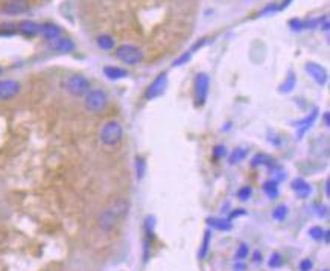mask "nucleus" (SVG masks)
<instances>
[{
	"instance_id": "obj_8",
	"label": "nucleus",
	"mask_w": 330,
	"mask_h": 271,
	"mask_svg": "<svg viewBox=\"0 0 330 271\" xmlns=\"http://www.w3.org/2000/svg\"><path fill=\"white\" fill-rule=\"evenodd\" d=\"M119 222V218L114 215V212L110 209V207H107L105 211L101 212L99 218H98V226L102 232H111L116 229Z\"/></svg>"
},
{
	"instance_id": "obj_29",
	"label": "nucleus",
	"mask_w": 330,
	"mask_h": 271,
	"mask_svg": "<svg viewBox=\"0 0 330 271\" xmlns=\"http://www.w3.org/2000/svg\"><path fill=\"white\" fill-rule=\"evenodd\" d=\"M271 163V158L265 154H259L253 158V166H259V165H270Z\"/></svg>"
},
{
	"instance_id": "obj_18",
	"label": "nucleus",
	"mask_w": 330,
	"mask_h": 271,
	"mask_svg": "<svg viewBox=\"0 0 330 271\" xmlns=\"http://www.w3.org/2000/svg\"><path fill=\"white\" fill-rule=\"evenodd\" d=\"M317 116H318V110L315 108V110H313L312 113H310V116H307V118H304L303 120H300V122H297V123H295V125L300 126V134H303V133L309 128V126L313 123V120L317 119Z\"/></svg>"
},
{
	"instance_id": "obj_33",
	"label": "nucleus",
	"mask_w": 330,
	"mask_h": 271,
	"mask_svg": "<svg viewBox=\"0 0 330 271\" xmlns=\"http://www.w3.org/2000/svg\"><path fill=\"white\" fill-rule=\"evenodd\" d=\"M313 267V262L310 259H303L300 262V271H310Z\"/></svg>"
},
{
	"instance_id": "obj_13",
	"label": "nucleus",
	"mask_w": 330,
	"mask_h": 271,
	"mask_svg": "<svg viewBox=\"0 0 330 271\" xmlns=\"http://www.w3.org/2000/svg\"><path fill=\"white\" fill-rule=\"evenodd\" d=\"M40 34L47 41H51V40H55V38L61 37V28L54 25V23H44V25L40 26Z\"/></svg>"
},
{
	"instance_id": "obj_39",
	"label": "nucleus",
	"mask_w": 330,
	"mask_h": 271,
	"mask_svg": "<svg viewBox=\"0 0 330 271\" xmlns=\"http://www.w3.org/2000/svg\"><path fill=\"white\" fill-rule=\"evenodd\" d=\"M323 119H324V125L326 126H330V116H329V113H324Z\"/></svg>"
},
{
	"instance_id": "obj_9",
	"label": "nucleus",
	"mask_w": 330,
	"mask_h": 271,
	"mask_svg": "<svg viewBox=\"0 0 330 271\" xmlns=\"http://www.w3.org/2000/svg\"><path fill=\"white\" fill-rule=\"evenodd\" d=\"M306 72L310 75V78L320 86H324L327 83V72L324 67H321L317 62H307L306 64Z\"/></svg>"
},
{
	"instance_id": "obj_10",
	"label": "nucleus",
	"mask_w": 330,
	"mask_h": 271,
	"mask_svg": "<svg viewBox=\"0 0 330 271\" xmlns=\"http://www.w3.org/2000/svg\"><path fill=\"white\" fill-rule=\"evenodd\" d=\"M20 91V84L12 79L0 81V99H11Z\"/></svg>"
},
{
	"instance_id": "obj_21",
	"label": "nucleus",
	"mask_w": 330,
	"mask_h": 271,
	"mask_svg": "<svg viewBox=\"0 0 330 271\" xmlns=\"http://www.w3.org/2000/svg\"><path fill=\"white\" fill-rule=\"evenodd\" d=\"M263 190H265V194L268 195L270 198H277V195H278V184H277V181H266L263 184Z\"/></svg>"
},
{
	"instance_id": "obj_11",
	"label": "nucleus",
	"mask_w": 330,
	"mask_h": 271,
	"mask_svg": "<svg viewBox=\"0 0 330 271\" xmlns=\"http://www.w3.org/2000/svg\"><path fill=\"white\" fill-rule=\"evenodd\" d=\"M49 44L54 47L55 51L64 52V54H69V52H72L75 49V43L70 38H66V37H58L55 40H51Z\"/></svg>"
},
{
	"instance_id": "obj_19",
	"label": "nucleus",
	"mask_w": 330,
	"mask_h": 271,
	"mask_svg": "<svg viewBox=\"0 0 330 271\" xmlns=\"http://www.w3.org/2000/svg\"><path fill=\"white\" fill-rule=\"evenodd\" d=\"M210 239H212V233L210 230L204 232V239H202V245L199 248V259H204L209 253V245H210Z\"/></svg>"
},
{
	"instance_id": "obj_14",
	"label": "nucleus",
	"mask_w": 330,
	"mask_h": 271,
	"mask_svg": "<svg viewBox=\"0 0 330 271\" xmlns=\"http://www.w3.org/2000/svg\"><path fill=\"white\" fill-rule=\"evenodd\" d=\"M19 30L25 35V37H34L40 32V26L35 22L30 20H25L19 25Z\"/></svg>"
},
{
	"instance_id": "obj_30",
	"label": "nucleus",
	"mask_w": 330,
	"mask_h": 271,
	"mask_svg": "<svg viewBox=\"0 0 330 271\" xmlns=\"http://www.w3.org/2000/svg\"><path fill=\"white\" fill-rule=\"evenodd\" d=\"M213 158L215 160H219V158H224V155L227 154V150H225V147L224 145H216L215 148H213Z\"/></svg>"
},
{
	"instance_id": "obj_1",
	"label": "nucleus",
	"mask_w": 330,
	"mask_h": 271,
	"mask_svg": "<svg viewBox=\"0 0 330 271\" xmlns=\"http://www.w3.org/2000/svg\"><path fill=\"white\" fill-rule=\"evenodd\" d=\"M99 139L104 145L114 147L123 139V128L117 120H108L99 131Z\"/></svg>"
},
{
	"instance_id": "obj_25",
	"label": "nucleus",
	"mask_w": 330,
	"mask_h": 271,
	"mask_svg": "<svg viewBox=\"0 0 330 271\" xmlns=\"http://www.w3.org/2000/svg\"><path fill=\"white\" fill-rule=\"evenodd\" d=\"M286 215H288V207L286 206H278L273 212V218L277 219V221H283L286 218Z\"/></svg>"
},
{
	"instance_id": "obj_38",
	"label": "nucleus",
	"mask_w": 330,
	"mask_h": 271,
	"mask_svg": "<svg viewBox=\"0 0 330 271\" xmlns=\"http://www.w3.org/2000/svg\"><path fill=\"white\" fill-rule=\"evenodd\" d=\"M291 3V0H283V3L281 5H278V11H283L285 8H288V5Z\"/></svg>"
},
{
	"instance_id": "obj_41",
	"label": "nucleus",
	"mask_w": 330,
	"mask_h": 271,
	"mask_svg": "<svg viewBox=\"0 0 330 271\" xmlns=\"http://www.w3.org/2000/svg\"><path fill=\"white\" fill-rule=\"evenodd\" d=\"M323 238H324V241H326V244H329V238H330V232H324Z\"/></svg>"
},
{
	"instance_id": "obj_26",
	"label": "nucleus",
	"mask_w": 330,
	"mask_h": 271,
	"mask_svg": "<svg viewBox=\"0 0 330 271\" xmlns=\"http://www.w3.org/2000/svg\"><path fill=\"white\" fill-rule=\"evenodd\" d=\"M251 195H253V189H251L249 186H244L238 190V197L241 201H247L251 198Z\"/></svg>"
},
{
	"instance_id": "obj_40",
	"label": "nucleus",
	"mask_w": 330,
	"mask_h": 271,
	"mask_svg": "<svg viewBox=\"0 0 330 271\" xmlns=\"http://www.w3.org/2000/svg\"><path fill=\"white\" fill-rule=\"evenodd\" d=\"M204 43H206V40H204V38H202L201 41H198V43H196V44H195V46L192 47V52H193V51H196V49H198V47H201V46H202Z\"/></svg>"
},
{
	"instance_id": "obj_24",
	"label": "nucleus",
	"mask_w": 330,
	"mask_h": 271,
	"mask_svg": "<svg viewBox=\"0 0 330 271\" xmlns=\"http://www.w3.org/2000/svg\"><path fill=\"white\" fill-rule=\"evenodd\" d=\"M136 171H137V179L141 180L145 177V172H146V160L143 157H137L136 158Z\"/></svg>"
},
{
	"instance_id": "obj_16",
	"label": "nucleus",
	"mask_w": 330,
	"mask_h": 271,
	"mask_svg": "<svg viewBox=\"0 0 330 271\" xmlns=\"http://www.w3.org/2000/svg\"><path fill=\"white\" fill-rule=\"evenodd\" d=\"M207 224L215 229V230H221V232H228L233 229L231 226V221L228 219H222V218H209L207 219Z\"/></svg>"
},
{
	"instance_id": "obj_37",
	"label": "nucleus",
	"mask_w": 330,
	"mask_h": 271,
	"mask_svg": "<svg viewBox=\"0 0 330 271\" xmlns=\"http://www.w3.org/2000/svg\"><path fill=\"white\" fill-rule=\"evenodd\" d=\"M253 261H254V262H262V253H260V251H254Z\"/></svg>"
},
{
	"instance_id": "obj_43",
	"label": "nucleus",
	"mask_w": 330,
	"mask_h": 271,
	"mask_svg": "<svg viewBox=\"0 0 330 271\" xmlns=\"http://www.w3.org/2000/svg\"><path fill=\"white\" fill-rule=\"evenodd\" d=\"M0 75H2V67H0Z\"/></svg>"
},
{
	"instance_id": "obj_6",
	"label": "nucleus",
	"mask_w": 330,
	"mask_h": 271,
	"mask_svg": "<svg viewBox=\"0 0 330 271\" xmlns=\"http://www.w3.org/2000/svg\"><path fill=\"white\" fill-rule=\"evenodd\" d=\"M166 84H167V76H166V73H160L159 76H157L154 81L149 84V87L146 89V91H145V98L146 99H155V98H159L160 94H163V91H165V89H166Z\"/></svg>"
},
{
	"instance_id": "obj_4",
	"label": "nucleus",
	"mask_w": 330,
	"mask_h": 271,
	"mask_svg": "<svg viewBox=\"0 0 330 271\" xmlns=\"http://www.w3.org/2000/svg\"><path fill=\"white\" fill-rule=\"evenodd\" d=\"M66 89L73 96H85L90 91V81L82 75H72L67 78Z\"/></svg>"
},
{
	"instance_id": "obj_17",
	"label": "nucleus",
	"mask_w": 330,
	"mask_h": 271,
	"mask_svg": "<svg viewBox=\"0 0 330 271\" xmlns=\"http://www.w3.org/2000/svg\"><path fill=\"white\" fill-rule=\"evenodd\" d=\"M104 73L107 78L110 79H120V78H125L128 75V72L125 69H120V67H113V66H108L104 69Z\"/></svg>"
},
{
	"instance_id": "obj_28",
	"label": "nucleus",
	"mask_w": 330,
	"mask_h": 271,
	"mask_svg": "<svg viewBox=\"0 0 330 271\" xmlns=\"http://www.w3.org/2000/svg\"><path fill=\"white\" fill-rule=\"evenodd\" d=\"M248 253H249V248H248V245L242 242V244L239 245L238 251H236V259H239V261H244L245 258H248Z\"/></svg>"
},
{
	"instance_id": "obj_34",
	"label": "nucleus",
	"mask_w": 330,
	"mask_h": 271,
	"mask_svg": "<svg viewBox=\"0 0 330 271\" xmlns=\"http://www.w3.org/2000/svg\"><path fill=\"white\" fill-rule=\"evenodd\" d=\"M275 11H278V6L275 5V3H271V5H268V6H265L259 14L260 15H266V14H270V12H275Z\"/></svg>"
},
{
	"instance_id": "obj_12",
	"label": "nucleus",
	"mask_w": 330,
	"mask_h": 271,
	"mask_svg": "<svg viewBox=\"0 0 330 271\" xmlns=\"http://www.w3.org/2000/svg\"><path fill=\"white\" fill-rule=\"evenodd\" d=\"M130 207H131V204H130V201H128L127 198H117L111 206H110V209H111V211L114 212V215H116L119 219H122L125 215H128Z\"/></svg>"
},
{
	"instance_id": "obj_15",
	"label": "nucleus",
	"mask_w": 330,
	"mask_h": 271,
	"mask_svg": "<svg viewBox=\"0 0 330 271\" xmlns=\"http://www.w3.org/2000/svg\"><path fill=\"white\" fill-rule=\"evenodd\" d=\"M292 190L300 197V198H306L310 194V186L303 180V179H295L292 181Z\"/></svg>"
},
{
	"instance_id": "obj_27",
	"label": "nucleus",
	"mask_w": 330,
	"mask_h": 271,
	"mask_svg": "<svg viewBox=\"0 0 330 271\" xmlns=\"http://www.w3.org/2000/svg\"><path fill=\"white\" fill-rule=\"evenodd\" d=\"M270 267L271 268H280L283 265V258L280 253H273L271 254V259H270Z\"/></svg>"
},
{
	"instance_id": "obj_5",
	"label": "nucleus",
	"mask_w": 330,
	"mask_h": 271,
	"mask_svg": "<svg viewBox=\"0 0 330 271\" xmlns=\"http://www.w3.org/2000/svg\"><path fill=\"white\" fill-rule=\"evenodd\" d=\"M210 89V78L206 73H198L195 78V99L196 105L201 107L206 104Z\"/></svg>"
},
{
	"instance_id": "obj_44",
	"label": "nucleus",
	"mask_w": 330,
	"mask_h": 271,
	"mask_svg": "<svg viewBox=\"0 0 330 271\" xmlns=\"http://www.w3.org/2000/svg\"><path fill=\"white\" fill-rule=\"evenodd\" d=\"M323 271H329V270H323Z\"/></svg>"
},
{
	"instance_id": "obj_22",
	"label": "nucleus",
	"mask_w": 330,
	"mask_h": 271,
	"mask_svg": "<svg viewBox=\"0 0 330 271\" xmlns=\"http://www.w3.org/2000/svg\"><path fill=\"white\" fill-rule=\"evenodd\" d=\"M248 151L244 148H236L231 154H230V163H239L242 160H245Z\"/></svg>"
},
{
	"instance_id": "obj_2",
	"label": "nucleus",
	"mask_w": 330,
	"mask_h": 271,
	"mask_svg": "<svg viewBox=\"0 0 330 271\" xmlns=\"http://www.w3.org/2000/svg\"><path fill=\"white\" fill-rule=\"evenodd\" d=\"M116 57H117L122 62H125V64L136 66V64H138V62H141V60H143V52H141L137 46H133V44H123V46L117 47Z\"/></svg>"
},
{
	"instance_id": "obj_20",
	"label": "nucleus",
	"mask_w": 330,
	"mask_h": 271,
	"mask_svg": "<svg viewBox=\"0 0 330 271\" xmlns=\"http://www.w3.org/2000/svg\"><path fill=\"white\" fill-rule=\"evenodd\" d=\"M98 46L102 51H111L114 47V40L110 35H99L98 37Z\"/></svg>"
},
{
	"instance_id": "obj_23",
	"label": "nucleus",
	"mask_w": 330,
	"mask_h": 271,
	"mask_svg": "<svg viewBox=\"0 0 330 271\" xmlns=\"http://www.w3.org/2000/svg\"><path fill=\"white\" fill-rule=\"evenodd\" d=\"M295 84H297V79H295V75L291 72L289 75H288V78L285 79V83L281 84V89H280V91H283V93H289V91H292V89L295 87Z\"/></svg>"
},
{
	"instance_id": "obj_7",
	"label": "nucleus",
	"mask_w": 330,
	"mask_h": 271,
	"mask_svg": "<svg viewBox=\"0 0 330 271\" xmlns=\"http://www.w3.org/2000/svg\"><path fill=\"white\" fill-rule=\"evenodd\" d=\"M0 11L6 15H20L29 11V2L28 0H6L0 6Z\"/></svg>"
},
{
	"instance_id": "obj_35",
	"label": "nucleus",
	"mask_w": 330,
	"mask_h": 271,
	"mask_svg": "<svg viewBox=\"0 0 330 271\" xmlns=\"http://www.w3.org/2000/svg\"><path fill=\"white\" fill-rule=\"evenodd\" d=\"M289 25H291L292 29H297V30L303 28V22H302V20H291Z\"/></svg>"
},
{
	"instance_id": "obj_36",
	"label": "nucleus",
	"mask_w": 330,
	"mask_h": 271,
	"mask_svg": "<svg viewBox=\"0 0 330 271\" xmlns=\"http://www.w3.org/2000/svg\"><path fill=\"white\" fill-rule=\"evenodd\" d=\"M241 215H245V211H234V212H231L230 218H238Z\"/></svg>"
},
{
	"instance_id": "obj_32",
	"label": "nucleus",
	"mask_w": 330,
	"mask_h": 271,
	"mask_svg": "<svg viewBox=\"0 0 330 271\" xmlns=\"http://www.w3.org/2000/svg\"><path fill=\"white\" fill-rule=\"evenodd\" d=\"M189 60H191V52H189V54L186 52V54H183L180 58H177V60L174 61V64H172V66H174V67L183 66V64H186V62H187Z\"/></svg>"
},
{
	"instance_id": "obj_3",
	"label": "nucleus",
	"mask_w": 330,
	"mask_h": 271,
	"mask_svg": "<svg viewBox=\"0 0 330 271\" xmlns=\"http://www.w3.org/2000/svg\"><path fill=\"white\" fill-rule=\"evenodd\" d=\"M107 104H108V96L101 89L90 90L85 94V107H87V110L91 111V113H99V111L105 110Z\"/></svg>"
},
{
	"instance_id": "obj_31",
	"label": "nucleus",
	"mask_w": 330,
	"mask_h": 271,
	"mask_svg": "<svg viewBox=\"0 0 330 271\" xmlns=\"http://www.w3.org/2000/svg\"><path fill=\"white\" fill-rule=\"evenodd\" d=\"M323 235H324V230L321 227H312L309 230V236L312 239H315V241H321L323 239Z\"/></svg>"
},
{
	"instance_id": "obj_42",
	"label": "nucleus",
	"mask_w": 330,
	"mask_h": 271,
	"mask_svg": "<svg viewBox=\"0 0 330 271\" xmlns=\"http://www.w3.org/2000/svg\"><path fill=\"white\" fill-rule=\"evenodd\" d=\"M326 194H327V197L330 195V194H329V181L326 183Z\"/></svg>"
}]
</instances>
